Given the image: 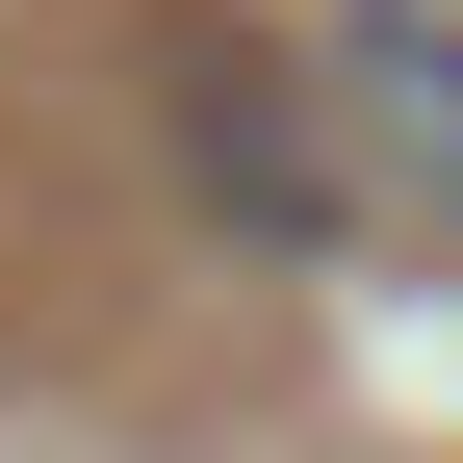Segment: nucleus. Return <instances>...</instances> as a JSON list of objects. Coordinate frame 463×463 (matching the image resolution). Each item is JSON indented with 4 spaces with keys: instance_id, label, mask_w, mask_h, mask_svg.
<instances>
[{
    "instance_id": "obj_2",
    "label": "nucleus",
    "mask_w": 463,
    "mask_h": 463,
    "mask_svg": "<svg viewBox=\"0 0 463 463\" xmlns=\"http://www.w3.org/2000/svg\"><path fill=\"white\" fill-rule=\"evenodd\" d=\"M309 78H335V155H361V206L463 232V0H335V26H309Z\"/></svg>"
},
{
    "instance_id": "obj_1",
    "label": "nucleus",
    "mask_w": 463,
    "mask_h": 463,
    "mask_svg": "<svg viewBox=\"0 0 463 463\" xmlns=\"http://www.w3.org/2000/svg\"><path fill=\"white\" fill-rule=\"evenodd\" d=\"M181 181L232 206V232H283V258H335V206H361V155H335V78L309 52H181Z\"/></svg>"
}]
</instances>
